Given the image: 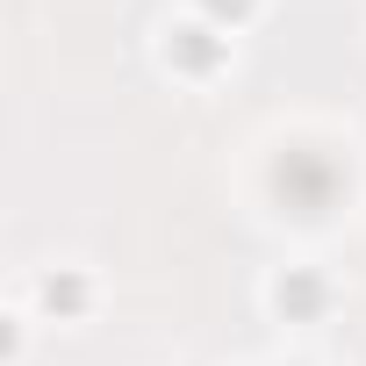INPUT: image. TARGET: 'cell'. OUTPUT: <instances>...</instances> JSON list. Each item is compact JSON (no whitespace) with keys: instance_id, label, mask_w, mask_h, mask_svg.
I'll use <instances>...</instances> for the list:
<instances>
[{"instance_id":"cell-1","label":"cell","mask_w":366,"mask_h":366,"mask_svg":"<svg viewBox=\"0 0 366 366\" xmlns=\"http://www.w3.org/2000/svg\"><path fill=\"white\" fill-rule=\"evenodd\" d=\"M209 8H216V15H244V8H252V0H209Z\"/></svg>"}]
</instances>
